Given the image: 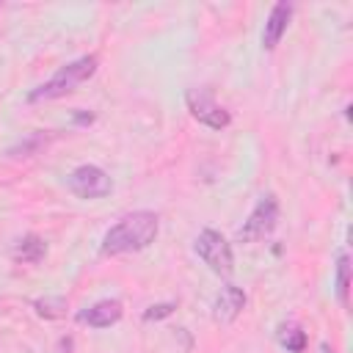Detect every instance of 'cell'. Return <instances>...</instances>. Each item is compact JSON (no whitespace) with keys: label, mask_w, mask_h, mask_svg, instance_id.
Wrapping results in <instances>:
<instances>
[{"label":"cell","mask_w":353,"mask_h":353,"mask_svg":"<svg viewBox=\"0 0 353 353\" xmlns=\"http://www.w3.org/2000/svg\"><path fill=\"white\" fill-rule=\"evenodd\" d=\"M347 290H350V256L339 254V259H336V298L342 306H347Z\"/></svg>","instance_id":"5bb4252c"},{"label":"cell","mask_w":353,"mask_h":353,"mask_svg":"<svg viewBox=\"0 0 353 353\" xmlns=\"http://www.w3.org/2000/svg\"><path fill=\"white\" fill-rule=\"evenodd\" d=\"M320 353H334V347L328 342H320Z\"/></svg>","instance_id":"2e32d148"},{"label":"cell","mask_w":353,"mask_h":353,"mask_svg":"<svg viewBox=\"0 0 353 353\" xmlns=\"http://www.w3.org/2000/svg\"><path fill=\"white\" fill-rule=\"evenodd\" d=\"M174 309H176V303H174V301L154 303V306H149V309L143 312V320H146V323H152V320H163V317H168Z\"/></svg>","instance_id":"9a60e30c"},{"label":"cell","mask_w":353,"mask_h":353,"mask_svg":"<svg viewBox=\"0 0 353 353\" xmlns=\"http://www.w3.org/2000/svg\"><path fill=\"white\" fill-rule=\"evenodd\" d=\"M160 221L154 212L149 210H138L124 215L116 226H110L102 237V254L105 256H119V254H132V251H143L154 237H157Z\"/></svg>","instance_id":"6da1fadb"},{"label":"cell","mask_w":353,"mask_h":353,"mask_svg":"<svg viewBox=\"0 0 353 353\" xmlns=\"http://www.w3.org/2000/svg\"><path fill=\"white\" fill-rule=\"evenodd\" d=\"M193 248H196V254L201 256V262H204L212 273H218V276H229V273L234 270L232 245H229V240H226L221 232H215V229H204V232H199Z\"/></svg>","instance_id":"3957f363"},{"label":"cell","mask_w":353,"mask_h":353,"mask_svg":"<svg viewBox=\"0 0 353 353\" xmlns=\"http://www.w3.org/2000/svg\"><path fill=\"white\" fill-rule=\"evenodd\" d=\"M276 223H279V199L273 193H268V196H262L256 201V207L251 210V215L237 229V240L240 243L262 240V237H268L276 229Z\"/></svg>","instance_id":"277c9868"},{"label":"cell","mask_w":353,"mask_h":353,"mask_svg":"<svg viewBox=\"0 0 353 353\" xmlns=\"http://www.w3.org/2000/svg\"><path fill=\"white\" fill-rule=\"evenodd\" d=\"M290 17H292V3H276L268 14V22H265V33H262V47L265 50H276V44L281 41V36L287 33V25H290Z\"/></svg>","instance_id":"52a82bcc"},{"label":"cell","mask_w":353,"mask_h":353,"mask_svg":"<svg viewBox=\"0 0 353 353\" xmlns=\"http://www.w3.org/2000/svg\"><path fill=\"white\" fill-rule=\"evenodd\" d=\"M279 342H281L290 353H303V347H306V334L301 331V325L284 323V325H279Z\"/></svg>","instance_id":"7c38bea8"},{"label":"cell","mask_w":353,"mask_h":353,"mask_svg":"<svg viewBox=\"0 0 353 353\" xmlns=\"http://www.w3.org/2000/svg\"><path fill=\"white\" fill-rule=\"evenodd\" d=\"M66 185L77 199H102V196H108L113 190L110 176L99 165H77L69 174Z\"/></svg>","instance_id":"8992f818"},{"label":"cell","mask_w":353,"mask_h":353,"mask_svg":"<svg viewBox=\"0 0 353 353\" xmlns=\"http://www.w3.org/2000/svg\"><path fill=\"white\" fill-rule=\"evenodd\" d=\"M33 309H36V314L44 317V320H58V317L66 314V298H61V295H47V298L33 301Z\"/></svg>","instance_id":"8fae6325"},{"label":"cell","mask_w":353,"mask_h":353,"mask_svg":"<svg viewBox=\"0 0 353 353\" xmlns=\"http://www.w3.org/2000/svg\"><path fill=\"white\" fill-rule=\"evenodd\" d=\"M185 102H188L190 116H193L199 124L210 127V130H223V127H229V121H232L229 110L221 108V105L212 99V94L204 91V88H190V91L185 94Z\"/></svg>","instance_id":"5b68a950"},{"label":"cell","mask_w":353,"mask_h":353,"mask_svg":"<svg viewBox=\"0 0 353 353\" xmlns=\"http://www.w3.org/2000/svg\"><path fill=\"white\" fill-rule=\"evenodd\" d=\"M44 254H47V243H44L39 234H25V237L14 245V259H17V262H25V265L41 262Z\"/></svg>","instance_id":"30bf717a"},{"label":"cell","mask_w":353,"mask_h":353,"mask_svg":"<svg viewBox=\"0 0 353 353\" xmlns=\"http://www.w3.org/2000/svg\"><path fill=\"white\" fill-rule=\"evenodd\" d=\"M99 66V58L97 55H83L66 66H61L47 83H41L39 88H33L28 94V102H47V99H58V97H66L69 91H74L80 83H85Z\"/></svg>","instance_id":"7a4b0ae2"},{"label":"cell","mask_w":353,"mask_h":353,"mask_svg":"<svg viewBox=\"0 0 353 353\" xmlns=\"http://www.w3.org/2000/svg\"><path fill=\"white\" fill-rule=\"evenodd\" d=\"M243 306H245V292L240 287H234V284H226L218 292L215 303H212V317L218 323H232L243 312Z\"/></svg>","instance_id":"ba28073f"},{"label":"cell","mask_w":353,"mask_h":353,"mask_svg":"<svg viewBox=\"0 0 353 353\" xmlns=\"http://www.w3.org/2000/svg\"><path fill=\"white\" fill-rule=\"evenodd\" d=\"M47 143H50V135H44V132H30L28 138H22L17 146L8 149V157H30V154H36L39 149H44Z\"/></svg>","instance_id":"4fadbf2b"},{"label":"cell","mask_w":353,"mask_h":353,"mask_svg":"<svg viewBox=\"0 0 353 353\" xmlns=\"http://www.w3.org/2000/svg\"><path fill=\"white\" fill-rule=\"evenodd\" d=\"M121 314H124V309H121L119 301H97L94 306L83 309L77 314V320L80 323H88L91 328H110L113 323L121 320Z\"/></svg>","instance_id":"9c48e42d"}]
</instances>
